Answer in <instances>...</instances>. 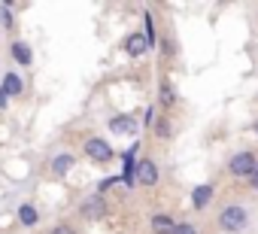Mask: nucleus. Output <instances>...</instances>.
Instances as JSON below:
<instances>
[{"mask_svg": "<svg viewBox=\"0 0 258 234\" xmlns=\"http://www.w3.org/2000/svg\"><path fill=\"white\" fill-rule=\"evenodd\" d=\"M252 225V210L243 201H228L216 213V228L222 234H243Z\"/></svg>", "mask_w": 258, "mask_h": 234, "instance_id": "1", "label": "nucleus"}, {"mask_svg": "<svg viewBox=\"0 0 258 234\" xmlns=\"http://www.w3.org/2000/svg\"><path fill=\"white\" fill-rule=\"evenodd\" d=\"M255 170H258V149H252V146H243V149L231 152V158L225 161V173L231 180H243L246 183Z\"/></svg>", "mask_w": 258, "mask_h": 234, "instance_id": "2", "label": "nucleus"}, {"mask_svg": "<svg viewBox=\"0 0 258 234\" xmlns=\"http://www.w3.org/2000/svg\"><path fill=\"white\" fill-rule=\"evenodd\" d=\"M85 155L97 164H106V161H112L115 152H112V143H106L103 137H88L85 140Z\"/></svg>", "mask_w": 258, "mask_h": 234, "instance_id": "3", "label": "nucleus"}, {"mask_svg": "<svg viewBox=\"0 0 258 234\" xmlns=\"http://www.w3.org/2000/svg\"><path fill=\"white\" fill-rule=\"evenodd\" d=\"M106 213H109V207H106L103 195H88V198L79 204V216H82V219H91V222H97V219H103Z\"/></svg>", "mask_w": 258, "mask_h": 234, "instance_id": "4", "label": "nucleus"}, {"mask_svg": "<svg viewBox=\"0 0 258 234\" xmlns=\"http://www.w3.org/2000/svg\"><path fill=\"white\" fill-rule=\"evenodd\" d=\"M158 177H161V170H158L155 158H140L137 161V183L140 186H158Z\"/></svg>", "mask_w": 258, "mask_h": 234, "instance_id": "5", "label": "nucleus"}, {"mask_svg": "<svg viewBox=\"0 0 258 234\" xmlns=\"http://www.w3.org/2000/svg\"><path fill=\"white\" fill-rule=\"evenodd\" d=\"M121 49H124V55H131V58H140V55H146L152 46H149V40H146V34H140V31H134V34H127L124 37V43H121Z\"/></svg>", "mask_w": 258, "mask_h": 234, "instance_id": "6", "label": "nucleus"}, {"mask_svg": "<svg viewBox=\"0 0 258 234\" xmlns=\"http://www.w3.org/2000/svg\"><path fill=\"white\" fill-rule=\"evenodd\" d=\"M213 198H216V186H213V183H201V186H195V192H191V207H195L198 213H204V210L213 204Z\"/></svg>", "mask_w": 258, "mask_h": 234, "instance_id": "7", "label": "nucleus"}, {"mask_svg": "<svg viewBox=\"0 0 258 234\" xmlns=\"http://www.w3.org/2000/svg\"><path fill=\"white\" fill-rule=\"evenodd\" d=\"M149 225H152L155 234H173L179 222H176L170 213H152V216H149Z\"/></svg>", "mask_w": 258, "mask_h": 234, "instance_id": "8", "label": "nucleus"}, {"mask_svg": "<svg viewBox=\"0 0 258 234\" xmlns=\"http://www.w3.org/2000/svg\"><path fill=\"white\" fill-rule=\"evenodd\" d=\"M140 122L134 119V115H115V119H109V131L112 134H137Z\"/></svg>", "mask_w": 258, "mask_h": 234, "instance_id": "9", "label": "nucleus"}, {"mask_svg": "<svg viewBox=\"0 0 258 234\" xmlns=\"http://www.w3.org/2000/svg\"><path fill=\"white\" fill-rule=\"evenodd\" d=\"M158 103H161L164 109H170V106L176 103V88H173L170 79H161V85H158Z\"/></svg>", "mask_w": 258, "mask_h": 234, "instance_id": "10", "label": "nucleus"}, {"mask_svg": "<svg viewBox=\"0 0 258 234\" xmlns=\"http://www.w3.org/2000/svg\"><path fill=\"white\" fill-rule=\"evenodd\" d=\"M73 164H76V158H73L70 152H61V155L52 158V173H55V177H64V173L73 170Z\"/></svg>", "mask_w": 258, "mask_h": 234, "instance_id": "11", "label": "nucleus"}, {"mask_svg": "<svg viewBox=\"0 0 258 234\" xmlns=\"http://www.w3.org/2000/svg\"><path fill=\"white\" fill-rule=\"evenodd\" d=\"M0 91H4L10 100L19 97V94H22V79H19L16 73H7V76H4V85H0Z\"/></svg>", "mask_w": 258, "mask_h": 234, "instance_id": "12", "label": "nucleus"}, {"mask_svg": "<svg viewBox=\"0 0 258 234\" xmlns=\"http://www.w3.org/2000/svg\"><path fill=\"white\" fill-rule=\"evenodd\" d=\"M37 219H40V216H37V207H34V204H22V207H19V222H22V225L31 228V225H37Z\"/></svg>", "mask_w": 258, "mask_h": 234, "instance_id": "13", "label": "nucleus"}, {"mask_svg": "<svg viewBox=\"0 0 258 234\" xmlns=\"http://www.w3.org/2000/svg\"><path fill=\"white\" fill-rule=\"evenodd\" d=\"M13 58H16L22 67H28V64L34 61V55H31V49H28L25 43H13Z\"/></svg>", "mask_w": 258, "mask_h": 234, "instance_id": "14", "label": "nucleus"}, {"mask_svg": "<svg viewBox=\"0 0 258 234\" xmlns=\"http://www.w3.org/2000/svg\"><path fill=\"white\" fill-rule=\"evenodd\" d=\"M158 46H161V55H164V58H173V55H176V40H173V34H161Z\"/></svg>", "mask_w": 258, "mask_h": 234, "instance_id": "15", "label": "nucleus"}, {"mask_svg": "<svg viewBox=\"0 0 258 234\" xmlns=\"http://www.w3.org/2000/svg\"><path fill=\"white\" fill-rule=\"evenodd\" d=\"M155 134L161 137V140H170V134H173V128H170V119H167V115H161V119H155Z\"/></svg>", "mask_w": 258, "mask_h": 234, "instance_id": "16", "label": "nucleus"}, {"mask_svg": "<svg viewBox=\"0 0 258 234\" xmlns=\"http://www.w3.org/2000/svg\"><path fill=\"white\" fill-rule=\"evenodd\" d=\"M173 234H201V228H198V225H195V222H179V225H176V231H173Z\"/></svg>", "mask_w": 258, "mask_h": 234, "instance_id": "17", "label": "nucleus"}, {"mask_svg": "<svg viewBox=\"0 0 258 234\" xmlns=\"http://www.w3.org/2000/svg\"><path fill=\"white\" fill-rule=\"evenodd\" d=\"M0 22H4V28H13V16H10V4L0 7Z\"/></svg>", "mask_w": 258, "mask_h": 234, "instance_id": "18", "label": "nucleus"}, {"mask_svg": "<svg viewBox=\"0 0 258 234\" xmlns=\"http://www.w3.org/2000/svg\"><path fill=\"white\" fill-rule=\"evenodd\" d=\"M49 234H76V228H70V225H55Z\"/></svg>", "mask_w": 258, "mask_h": 234, "instance_id": "19", "label": "nucleus"}, {"mask_svg": "<svg viewBox=\"0 0 258 234\" xmlns=\"http://www.w3.org/2000/svg\"><path fill=\"white\" fill-rule=\"evenodd\" d=\"M246 186H249V189H252V192H258V170H255V173H252V177H249V180H246Z\"/></svg>", "mask_w": 258, "mask_h": 234, "instance_id": "20", "label": "nucleus"}, {"mask_svg": "<svg viewBox=\"0 0 258 234\" xmlns=\"http://www.w3.org/2000/svg\"><path fill=\"white\" fill-rule=\"evenodd\" d=\"M143 122H146V125H155V106L146 109V119H143Z\"/></svg>", "mask_w": 258, "mask_h": 234, "instance_id": "21", "label": "nucleus"}, {"mask_svg": "<svg viewBox=\"0 0 258 234\" xmlns=\"http://www.w3.org/2000/svg\"><path fill=\"white\" fill-rule=\"evenodd\" d=\"M115 183H118V177H106V180L100 183V192H103V189H109V186H115Z\"/></svg>", "mask_w": 258, "mask_h": 234, "instance_id": "22", "label": "nucleus"}, {"mask_svg": "<svg viewBox=\"0 0 258 234\" xmlns=\"http://www.w3.org/2000/svg\"><path fill=\"white\" fill-rule=\"evenodd\" d=\"M7 103H10V97H7L4 91H0V106H7Z\"/></svg>", "mask_w": 258, "mask_h": 234, "instance_id": "23", "label": "nucleus"}, {"mask_svg": "<svg viewBox=\"0 0 258 234\" xmlns=\"http://www.w3.org/2000/svg\"><path fill=\"white\" fill-rule=\"evenodd\" d=\"M252 134L258 137V115H255V122H252Z\"/></svg>", "mask_w": 258, "mask_h": 234, "instance_id": "24", "label": "nucleus"}, {"mask_svg": "<svg viewBox=\"0 0 258 234\" xmlns=\"http://www.w3.org/2000/svg\"><path fill=\"white\" fill-rule=\"evenodd\" d=\"M255 22H258V7H255Z\"/></svg>", "mask_w": 258, "mask_h": 234, "instance_id": "25", "label": "nucleus"}, {"mask_svg": "<svg viewBox=\"0 0 258 234\" xmlns=\"http://www.w3.org/2000/svg\"><path fill=\"white\" fill-rule=\"evenodd\" d=\"M255 100H258V94H255Z\"/></svg>", "mask_w": 258, "mask_h": 234, "instance_id": "26", "label": "nucleus"}]
</instances>
